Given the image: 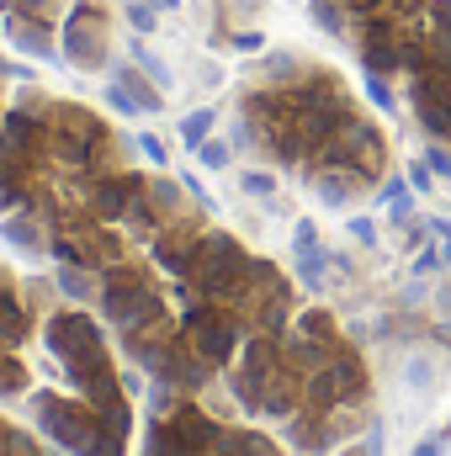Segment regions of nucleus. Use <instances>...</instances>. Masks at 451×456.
<instances>
[{
	"label": "nucleus",
	"mask_w": 451,
	"mask_h": 456,
	"mask_svg": "<svg viewBox=\"0 0 451 456\" xmlns=\"http://www.w3.org/2000/svg\"><path fill=\"white\" fill-rule=\"evenodd\" d=\"M27 340H32V314L16 292H5L0 297V350H21Z\"/></svg>",
	"instance_id": "1"
},
{
	"label": "nucleus",
	"mask_w": 451,
	"mask_h": 456,
	"mask_svg": "<svg viewBox=\"0 0 451 456\" xmlns=\"http://www.w3.org/2000/svg\"><path fill=\"white\" fill-rule=\"evenodd\" d=\"M59 292L70 303H91V297H102V281L91 276V265H64L59 271Z\"/></svg>",
	"instance_id": "2"
},
{
	"label": "nucleus",
	"mask_w": 451,
	"mask_h": 456,
	"mask_svg": "<svg viewBox=\"0 0 451 456\" xmlns=\"http://www.w3.org/2000/svg\"><path fill=\"white\" fill-rule=\"evenodd\" d=\"M5 239H11L21 255H43V249H48V239L37 233V224H32V218H5Z\"/></svg>",
	"instance_id": "3"
},
{
	"label": "nucleus",
	"mask_w": 451,
	"mask_h": 456,
	"mask_svg": "<svg viewBox=\"0 0 451 456\" xmlns=\"http://www.w3.org/2000/svg\"><path fill=\"white\" fill-rule=\"evenodd\" d=\"M239 191H250V197H276V175H266V170H244V175H239Z\"/></svg>",
	"instance_id": "4"
},
{
	"label": "nucleus",
	"mask_w": 451,
	"mask_h": 456,
	"mask_svg": "<svg viewBox=\"0 0 451 456\" xmlns=\"http://www.w3.org/2000/svg\"><path fill=\"white\" fill-rule=\"evenodd\" d=\"M208 133H213V112H197V117H186L181 122V138L197 149V143H208Z\"/></svg>",
	"instance_id": "5"
},
{
	"label": "nucleus",
	"mask_w": 451,
	"mask_h": 456,
	"mask_svg": "<svg viewBox=\"0 0 451 456\" xmlns=\"http://www.w3.org/2000/svg\"><path fill=\"white\" fill-rule=\"evenodd\" d=\"M303 249H324V244H319V228L308 224V218L292 224V255H303Z\"/></svg>",
	"instance_id": "6"
},
{
	"label": "nucleus",
	"mask_w": 451,
	"mask_h": 456,
	"mask_svg": "<svg viewBox=\"0 0 451 456\" xmlns=\"http://www.w3.org/2000/svg\"><path fill=\"white\" fill-rule=\"evenodd\" d=\"M436 271H441V244L420 249V255H414V265H409V276H420V281H425V276H436Z\"/></svg>",
	"instance_id": "7"
},
{
	"label": "nucleus",
	"mask_w": 451,
	"mask_h": 456,
	"mask_svg": "<svg viewBox=\"0 0 451 456\" xmlns=\"http://www.w3.org/2000/svg\"><path fill=\"white\" fill-rule=\"evenodd\" d=\"M404 377H409L414 387H430V382H436V361H430V355H414V361L404 366Z\"/></svg>",
	"instance_id": "8"
},
{
	"label": "nucleus",
	"mask_w": 451,
	"mask_h": 456,
	"mask_svg": "<svg viewBox=\"0 0 451 456\" xmlns=\"http://www.w3.org/2000/svg\"><path fill=\"white\" fill-rule=\"evenodd\" d=\"M197 154H202V165H208V170H228V143H218V138L197 143Z\"/></svg>",
	"instance_id": "9"
},
{
	"label": "nucleus",
	"mask_w": 451,
	"mask_h": 456,
	"mask_svg": "<svg viewBox=\"0 0 451 456\" xmlns=\"http://www.w3.org/2000/svg\"><path fill=\"white\" fill-rule=\"evenodd\" d=\"M345 233H350L361 249H372V244H377V224H372V218H350V224H345Z\"/></svg>",
	"instance_id": "10"
},
{
	"label": "nucleus",
	"mask_w": 451,
	"mask_h": 456,
	"mask_svg": "<svg viewBox=\"0 0 451 456\" xmlns=\"http://www.w3.org/2000/svg\"><path fill=\"white\" fill-rule=\"evenodd\" d=\"M138 149L149 154V165H165V159H170V154H165V143H160L154 133H144V138H138Z\"/></svg>",
	"instance_id": "11"
},
{
	"label": "nucleus",
	"mask_w": 451,
	"mask_h": 456,
	"mask_svg": "<svg viewBox=\"0 0 451 456\" xmlns=\"http://www.w3.org/2000/svg\"><path fill=\"white\" fill-rule=\"evenodd\" d=\"M409 181H414V191H436V170L430 165H409Z\"/></svg>",
	"instance_id": "12"
},
{
	"label": "nucleus",
	"mask_w": 451,
	"mask_h": 456,
	"mask_svg": "<svg viewBox=\"0 0 451 456\" xmlns=\"http://www.w3.org/2000/svg\"><path fill=\"white\" fill-rule=\"evenodd\" d=\"M361 452H366V456H382V425H377V419L366 425V441H361Z\"/></svg>",
	"instance_id": "13"
},
{
	"label": "nucleus",
	"mask_w": 451,
	"mask_h": 456,
	"mask_svg": "<svg viewBox=\"0 0 451 456\" xmlns=\"http://www.w3.org/2000/svg\"><path fill=\"white\" fill-rule=\"evenodd\" d=\"M441 446H447V436H425V441H420L409 456H441Z\"/></svg>",
	"instance_id": "14"
},
{
	"label": "nucleus",
	"mask_w": 451,
	"mask_h": 456,
	"mask_svg": "<svg viewBox=\"0 0 451 456\" xmlns=\"http://www.w3.org/2000/svg\"><path fill=\"white\" fill-rule=\"evenodd\" d=\"M430 170H436V175H447V181H451V154H447V149H430Z\"/></svg>",
	"instance_id": "15"
},
{
	"label": "nucleus",
	"mask_w": 451,
	"mask_h": 456,
	"mask_svg": "<svg viewBox=\"0 0 451 456\" xmlns=\"http://www.w3.org/2000/svg\"><path fill=\"white\" fill-rule=\"evenodd\" d=\"M335 456H366V452H361V446H345V452H335Z\"/></svg>",
	"instance_id": "16"
},
{
	"label": "nucleus",
	"mask_w": 451,
	"mask_h": 456,
	"mask_svg": "<svg viewBox=\"0 0 451 456\" xmlns=\"http://www.w3.org/2000/svg\"><path fill=\"white\" fill-rule=\"evenodd\" d=\"M447 446H451V425H447Z\"/></svg>",
	"instance_id": "17"
}]
</instances>
